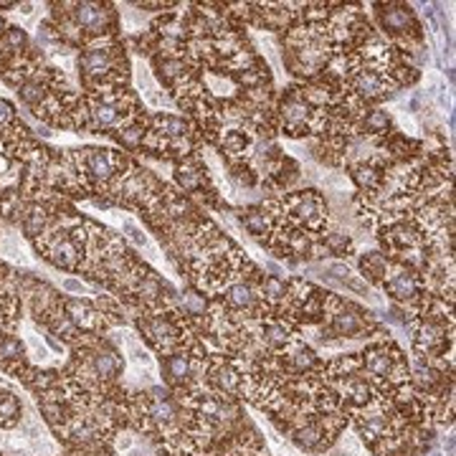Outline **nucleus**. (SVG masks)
I'll return each instance as SVG.
<instances>
[{
    "label": "nucleus",
    "mask_w": 456,
    "mask_h": 456,
    "mask_svg": "<svg viewBox=\"0 0 456 456\" xmlns=\"http://www.w3.org/2000/svg\"><path fill=\"white\" fill-rule=\"evenodd\" d=\"M102 8L99 6H92V3H84V6H79V11H76V18H79V23L84 26H97L99 21H102Z\"/></svg>",
    "instance_id": "f257e3e1"
},
{
    "label": "nucleus",
    "mask_w": 456,
    "mask_h": 456,
    "mask_svg": "<svg viewBox=\"0 0 456 456\" xmlns=\"http://www.w3.org/2000/svg\"><path fill=\"white\" fill-rule=\"evenodd\" d=\"M89 170L99 178H110V162L102 155H89Z\"/></svg>",
    "instance_id": "f03ea898"
},
{
    "label": "nucleus",
    "mask_w": 456,
    "mask_h": 456,
    "mask_svg": "<svg viewBox=\"0 0 456 456\" xmlns=\"http://www.w3.org/2000/svg\"><path fill=\"white\" fill-rule=\"evenodd\" d=\"M228 299H231V304H236V307H246L248 302H251V295H248L246 287H233L231 292H228Z\"/></svg>",
    "instance_id": "7ed1b4c3"
},
{
    "label": "nucleus",
    "mask_w": 456,
    "mask_h": 456,
    "mask_svg": "<svg viewBox=\"0 0 456 456\" xmlns=\"http://www.w3.org/2000/svg\"><path fill=\"white\" fill-rule=\"evenodd\" d=\"M18 94H21V97H23L26 102H28V105H33V102H38V99L43 97V92H41L38 84H26V87L21 89Z\"/></svg>",
    "instance_id": "20e7f679"
},
{
    "label": "nucleus",
    "mask_w": 456,
    "mask_h": 456,
    "mask_svg": "<svg viewBox=\"0 0 456 456\" xmlns=\"http://www.w3.org/2000/svg\"><path fill=\"white\" fill-rule=\"evenodd\" d=\"M124 231L129 233V238H132L134 243H139V246H147V248H150V241H147V236H144L142 231H137V226H134L132 221H127V223H124Z\"/></svg>",
    "instance_id": "39448f33"
},
{
    "label": "nucleus",
    "mask_w": 456,
    "mask_h": 456,
    "mask_svg": "<svg viewBox=\"0 0 456 456\" xmlns=\"http://www.w3.org/2000/svg\"><path fill=\"white\" fill-rule=\"evenodd\" d=\"M358 87L363 89V92L368 89V94H376L378 89H381V84H378V81L373 79V76H363V79L358 81Z\"/></svg>",
    "instance_id": "423d86ee"
},
{
    "label": "nucleus",
    "mask_w": 456,
    "mask_h": 456,
    "mask_svg": "<svg viewBox=\"0 0 456 456\" xmlns=\"http://www.w3.org/2000/svg\"><path fill=\"white\" fill-rule=\"evenodd\" d=\"M28 345H31V347H33V352H36V355H38V358H41V360H43V358H48V352H46V347L41 345V342H38V337H36V335H28Z\"/></svg>",
    "instance_id": "0eeeda50"
},
{
    "label": "nucleus",
    "mask_w": 456,
    "mask_h": 456,
    "mask_svg": "<svg viewBox=\"0 0 456 456\" xmlns=\"http://www.w3.org/2000/svg\"><path fill=\"white\" fill-rule=\"evenodd\" d=\"M358 180H360V183H368V185H373V183H376V175H373V170H365V168H360V170H358Z\"/></svg>",
    "instance_id": "6e6552de"
},
{
    "label": "nucleus",
    "mask_w": 456,
    "mask_h": 456,
    "mask_svg": "<svg viewBox=\"0 0 456 456\" xmlns=\"http://www.w3.org/2000/svg\"><path fill=\"white\" fill-rule=\"evenodd\" d=\"M324 185H329V188H345V178H340V175H329V178H324Z\"/></svg>",
    "instance_id": "1a4fd4ad"
},
{
    "label": "nucleus",
    "mask_w": 456,
    "mask_h": 456,
    "mask_svg": "<svg viewBox=\"0 0 456 456\" xmlns=\"http://www.w3.org/2000/svg\"><path fill=\"white\" fill-rule=\"evenodd\" d=\"M64 289H69V292H84V284L76 282V279H64V284H61Z\"/></svg>",
    "instance_id": "9d476101"
},
{
    "label": "nucleus",
    "mask_w": 456,
    "mask_h": 456,
    "mask_svg": "<svg viewBox=\"0 0 456 456\" xmlns=\"http://www.w3.org/2000/svg\"><path fill=\"white\" fill-rule=\"evenodd\" d=\"M8 117H11V105H6V102H0V122H6Z\"/></svg>",
    "instance_id": "9b49d317"
}]
</instances>
